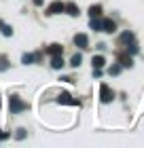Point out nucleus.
<instances>
[{"label": "nucleus", "instance_id": "1", "mask_svg": "<svg viewBox=\"0 0 144 148\" xmlns=\"http://www.w3.org/2000/svg\"><path fill=\"white\" fill-rule=\"evenodd\" d=\"M9 110L11 112H21V110H28V104L21 102L17 95H11L9 97Z\"/></svg>", "mask_w": 144, "mask_h": 148}, {"label": "nucleus", "instance_id": "2", "mask_svg": "<svg viewBox=\"0 0 144 148\" xmlns=\"http://www.w3.org/2000/svg\"><path fill=\"white\" fill-rule=\"evenodd\" d=\"M112 97H114L112 89H110V87H108L106 83H102V85H100V99H102L104 104H110V102H112Z\"/></svg>", "mask_w": 144, "mask_h": 148}, {"label": "nucleus", "instance_id": "3", "mask_svg": "<svg viewBox=\"0 0 144 148\" xmlns=\"http://www.w3.org/2000/svg\"><path fill=\"white\" fill-rule=\"evenodd\" d=\"M59 13H64V2H59V0L47 6V15H59Z\"/></svg>", "mask_w": 144, "mask_h": 148}, {"label": "nucleus", "instance_id": "4", "mask_svg": "<svg viewBox=\"0 0 144 148\" xmlns=\"http://www.w3.org/2000/svg\"><path fill=\"white\" fill-rule=\"evenodd\" d=\"M57 104H70V106H81L76 99L70 97V93H59L57 95Z\"/></svg>", "mask_w": 144, "mask_h": 148}, {"label": "nucleus", "instance_id": "5", "mask_svg": "<svg viewBox=\"0 0 144 148\" xmlns=\"http://www.w3.org/2000/svg\"><path fill=\"white\" fill-rule=\"evenodd\" d=\"M102 32L112 34V32H116V23L112 21V19H102Z\"/></svg>", "mask_w": 144, "mask_h": 148}, {"label": "nucleus", "instance_id": "6", "mask_svg": "<svg viewBox=\"0 0 144 148\" xmlns=\"http://www.w3.org/2000/svg\"><path fill=\"white\" fill-rule=\"evenodd\" d=\"M74 45L81 47V49H87V45H89L87 34H76V36H74Z\"/></svg>", "mask_w": 144, "mask_h": 148}, {"label": "nucleus", "instance_id": "7", "mask_svg": "<svg viewBox=\"0 0 144 148\" xmlns=\"http://www.w3.org/2000/svg\"><path fill=\"white\" fill-rule=\"evenodd\" d=\"M64 11L68 13V15H72V17H76V15H79V6L74 4V2H68V4H64Z\"/></svg>", "mask_w": 144, "mask_h": 148}, {"label": "nucleus", "instance_id": "8", "mask_svg": "<svg viewBox=\"0 0 144 148\" xmlns=\"http://www.w3.org/2000/svg\"><path fill=\"white\" fill-rule=\"evenodd\" d=\"M91 64H93V68H104V64H106V59L102 57V55H93V59H91Z\"/></svg>", "mask_w": 144, "mask_h": 148}, {"label": "nucleus", "instance_id": "9", "mask_svg": "<svg viewBox=\"0 0 144 148\" xmlns=\"http://www.w3.org/2000/svg\"><path fill=\"white\" fill-rule=\"evenodd\" d=\"M51 57H53V59H51V66H53L55 70H59L61 66H64V59H61V55H51Z\"/></svg>", "mask_w": 144, "mask_h": 148}, {"label": "nucleus", "instance_id": "10", "mask_svg": "<svg viewBox=\"0 0 144 148\" xmlns=\"http://www.w3.org/2000/svg\"><path fill=\"white\" fill-rule=\"evenodd\" d=\"M89 15H91V17H100V15H102V6H100V4L89 6Z\"/></svg>", "mask_w": 144, "mask_h": 148}, {"label": "nucleus", "instance_id": "11", "mask_svg": "<svg viewBox=\"0 0 144 148\" xmlns=\"http://www.w3.org/2000/svg\"><path fill=\"white\" fill-rule=\"evenodd\" d=\"M47 51H49V55H61V51H64V49H61V45H51Z\"/></svg>", "mask_w": 144, "mask_h": 148}, {"label": "nucleus", "instance_id": "12", "mask_svg": "<svg viewBox=\"0 0 144 148\" xmlns=\"http://www.w3.org/2000/svg\"><path fill=\"white\" fill-rule=\"evenodd\" d=\"M89 25H91V30L98 32V30H102V19L100 17H91V23H89Z\"/></svg>", "mask_w": 144, "mask_h": 148}, {"label": "nucleus", "instance_id": "13", "mask_svg": "<svg viewBox=\"0 0 144 148\" xmlns=\"http://www.w3.org/2000/svg\"><path fill=\"white\" fill-rule=\"evenodd\" d=\"M34 59H36V55H32V53H25V55L21 57V64H25V66H28V64H34Z\"/></svg>", "mask_w": 144, "mask_h": 148}, {"label": "nucleus", "instance_id": "14", "mask_svg": "<svg viewBox=\"0 0 144 148\" xmlns=\"http://www.w3.org/2000/svg\"><path fill=\"white\" fill-rule=\"evenodd\" d=\"M81 62H83V57H81L79 53H76V55H72V59H70V66H74V68H79V66H81Z\"/></svg>", "mask_w": 144, "mask_h": 148}, {"label": "nucleus", "instance_id": "15", "mask_svg": "<svg viewBox=\"0 0 144 148\" xmlns=\"http://www.w3.org/2000/svg\"><path fill=\"white\" fill-rule=\"evenodd\" d=\"M132 57H121V66H123V68H132Z\"/></svg>", "mask_w": 144, "mask_h": 148}, {"label": "nucleus", "instance_id": "16", "mask_svg": "<svg viewBox=\"0 0 144 148\" xmlns=\"http://www.w3.org/2000/svg\"><path fill=\"white\" fill-rule=\"evenodd\" d=\"M121 40H123V42H132L134 34H132V32H125V34H121Z\"/></svg>", "mask_w": 144, "mask_h": 148}, {"label": "nucleus", "instance_id": "17", "mask_svg": "<svg viewBox=\"0 0 144 148\" xmlns=\"http://www.w3.org/2000/svg\"><path fill=\"white\" fill-rule=\"evenodd\" d=\"M0 28H2V34H4V36H11V34H13V28H11V25H2V23H0Z\"/></svg>", "mask_w": 144, "mask_h": 148}, {"label": "nucleus", "instance_id": "18", "mask_svg": "<svg viewBox=\"0 0 144 148\" xmlns=\"http://www.w3.org/2000/svg\"><path fill=\"white\" fill-rule=\"evenodd\" d=\"M15 138H17V140H23V138H25V129H17Z\"/></svg>", "mask_w": 144, "mask_h": 148}, {"label": "nucleus", "instance_id": "19", "mask_svg": "<svg viewBox=\"0 0 144 148\" xmlns=\"http://www.w3.org/2000/svg\"><path fill=\"white\" fill-rule=\"evenodd\" d=\"M6 68H9V64H6V59L2 57V59H0V70H6Z\"/></svg>", "mask_w": 144, "mask_h": 148}, {"label": "nucleus", "instance_id": "20", "mask_svg": "<svg viewBox=\"0 0 144 148\" xmlns=\"http://www.w3.org/2000/svg\"><path fill=\"white\" fill-rule=\"evenodd\" d=\"M121 72V68H119V66H114V68H110V74H119Z\"/></svg>", "mask_w": 144, "mask_h": 148}, {"label": "nucleus", "instance_id": "21", "mask_svg": "<svg viewBox=\"0 0 144 148\" xmlns=\"http://www.w3.org/2000/svg\"><path fill=\"white\" fill-rule=\"evenodd\" d=\"M9 138V133H4V131H0V140H6Z\"/></svg>", "mask_w": 144, "mask_h": 148}, {"label": "nucleus", "instance_id": "22", "mask_svg": "<svg viewBox=\"0 0 144 148\" xmlns=\"http://www.w3.org/2000/svg\"><path fill=\"white\" fill-rule=\"evenodd\" d=\"M43 2H45V0H34V4H36V6H40Z\"/></svg>", "mask_w": 144, "mask_h": 148}]
</instances>
